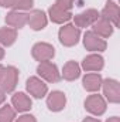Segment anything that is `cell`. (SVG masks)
Returning a JSON list of instances; mask_svg holds the SVG:
<instances>
[{
	"label": "cell",
	"mask_w": 120,
	"mask_h": 122,
	"mask_svg": "<svg viewBox=\"0 0 120 122\" xmlns=\"http://www.w3.org/2000/svg\"><path fill=\"white\" fill-rule=\"evenodd\" d=\"M58 38H60V43L62 46H65V47H74L81 40V29H78L72 23L62 24V27L58 31Z\"/></svg>",
	"instance_id": "1"
},
{
	"label": "cell",
	"mask_w": 120,
	"mask_h": 122,
	"mask_svg": "<svg viewBox=\"0 0 120 122\" xmlns=\"http://www.w3.org/2000/svg\"><path fill=\"white\" fill-rule=\"evenodd\" d=\"M37 74L41 80H44L45 82H58L61 80V72L58 70V67L51 62V61H44V62H40L37 65Z\"/></svg>",
	"instance_id": "2"
},
{
	"label": "cell",
	"mask_w": 120,
	"mask_h": 122,
	"mask_svg": "<svg viewBox=\"0 0 120 122\" xmlns=\"http://www.w3.org/2000/svg\"><path fill=\"white\" fill-rule=\"evenodd\" d=\"M18 84V70L14 65L4 67V71L0 77V88L6 94L13 92Z\"/></svg>",
	"instance_id": "3"
},
{
	"label": "cell",
	"mask_w": 120,
	"mask_h": 122,
	"mask_svg": "<svg viewBox=\"0 0 120 122\" xmlns=\"http://www.w3.org/2000/svg\"><path fill=\"white\" fill-rule=\"evenodd\" d=\"M31 56L32 58L38 62H44V61H51L55 57V48L52 44L50 43H35L31 48Z\"/></svg>",
	"instance_id": "4"
},
{
	"label": "cell",
	"mask_w": 120,
	"mask_h": 122,
	"mask_svg": "<svg viewBox=\"0 0 120 122\" xmlns=\"http://www.w3.org/2000/svg\"><path fill=\"white\" fill-rule=\"evenodd\" d=\"M106 108H107V102L103 98V95H99V94L93 92L92 95H89L85 99V109L92 115L100 117L106 112Z\"/></svg>",
	"instance_id": "5"
},
{
	"label": "cell",
	"mask_w": 120,
	"mask_h": 122,
	"mask_svg": "<svg viewBox=\"0 0 120 122\" xmlns=\"http://www.w3.org/2000/svg\"><path fill=\"white\" fill-rule=\"evenodd\" d=\"M26 90H27V92L31 97H34L37 99H41V98H44L48 94V85L40 77L32 75L26 81Z\"/></svg>",
	"instance_id": "6"
},
{
	"label": "cell",
	"mask_w": 120,
	"mask_h": 122,
	"mask_svg": "<svg viewBox=\"0 0 120 122\" xmlns=\"http://www.w3.org/2000/svg\"><path fill=\"white\" fill-rule=\"evenodd\" d=\"M102 90H103V98L112 104H119L120 102V84L115 78H106L102 82Z\"/></svg>",
	"instance_id": "7"
},
{
	"label": "cell",
	"mask_w": 120,
	"mask_h": 122,
	"mask_svg": "<svg viewBox=\"0 0 120 122\" xmlns=\"http://www.w3.org/2000/svg\"><path fill=\"white\" fill-rule=\"evenodd\" d=\"M83 46L90 53H102L107 48V43L105 38L99 37L93 31H86L83 34Z\"/></svg>",
	"instance_id": "8"
},
{
	"label": "cell",
	"mask_w": 120,
	"mask_h": 122,
	"mask_svg": "<svg viewBox=\"0 0 120 122\" xmlns=\"http://www.w3.org/2000/svg\"><path fill=\"white\" fill-rule=\"evenodd\" d=\"M72 19H74V24L78 29H85V27L92 26L99 19V11L96 9H86L85 11L72 16Z\"/></svg>",
	"instance_id": "9"
},
{
	"label": "cell",
	"mask_w": 120,
	"mask_h": 122,
	"mask_svg": "<svg viewBox=\"0 0 120 122\" xmlns=\"http://www.w3.org/2000/svg\"><path fill=\"white\" fill-rule=\"evenodd\" d=\"M103 67H105V58L97 53H92L86 56L81 64V70H85L86 72H99L103 70Z\"/></svg>",
	"instance_id": "10"
},
{
	"label": "cell",
	"mask_w": 120,
	"mask_h": 122,
	"mask_svg": "<svg viewBox=\"0 0 120 122\" xmlns=\"http://www.w3.org/2000/svg\"><path fill=\"white\" fill-rule=\"evenodd\" d=\"M119 16H120V9H119V4L115 0H107L103 10L99 13V17L110 21L115 27L119 26Z\"/></svg>",
	"instance_id": "11"
},
{
	"label": "cell",
	"mask_w": 120,
	"mask_h": 122,
	"mask_svg": "<svg viewBox=\"0 0 120 122\" xmlns=\"http://www.w3.org/2000/svg\"><path fill=\"white\" fill-rule=\"evenodd\" d=\"M27 24L34 31H41V30H44L47 27V24H48V16L42 10H38V9L37 10H31L28 13Z\"/></svg>",
	"instance_id": "12"
},
{
	"label": "cell",
	"mask_w": 120,
	"mask_h": 122,
	"mask_svg": "<svg viewBox=\"0 0 120 122\" xmlns=\"http://www.w3.org/2000/svg\"><path fill=\"white\" fill-rule=\"evenodd\" d=\"M27 19H28V13L26 11H18V10H11L6 14V24L11 29H23L27 24Z\"/></svg>",
	"instance_id": "13"
},
{
	"label": "cell",
	"mask_w": 120,
	"mask_h": 122,
	"mask_svg": "<svg viewBox=\"0 0 120 122\" xmlns=\"http://www.w3.org/2000/svg\"><path fill=\"white\" fill-rule=\"evenodd\" d=\"M11 107L16 109V112H27L32 107V101L26 92H16L11 97Z\"/></svg>",
	"instance_id": "14"
},
{
	"label": "cell",
	"mask_w": 120,
	"mask_h": 122,
	"mask_svg": "<svg viewBox=\"0 0 120 122\" xmlns=\"http://www.w3.org/2000/svg\"><path fill=\"white\" fill-rule=\"evenodd\" d=\"M66 105V95L62 91H52L47 97V107L52 112H60Z\"/></svg>",
	"instance_id": "15"
},
{
	"label": "cell",
	"mask_w": 120,
	"mask_h": 122,
	"mask_svg": "<svg viewBox=\"0 0 120 122\" xmlns=\"http://www.w3.org/2000/svg\"><path fill=\"white\" fill-rule=\"evenodd\" d=\"M102 82L103 78L99 72H88L83 78H82V85L88 92H97L102 88Z\"/></svg>",
	"instance_id": "16"
},
{
	"label": "cell",
	"mask_w": 120,
	"mask_h": 122,
	"mask_svg": "<svg viewBox=\"0 0 120 122\" xmlns=\"http://www.w3.org/2000/svg\"><path fill=\"white\" fill-rule=\"evenodd\" d=\"M47 16H48L50 20H51L52 23H55V24H66V23L72 19V11H65V10L60 9L58 6L52 4V6L48 9V14H47Z\"/></svg>",
	"instance_id": "17"
},
{
	"label": "cell",
	"mask_w": 120,
	"mask_h": 122,
	"mask_svg": "<svg viewBox=\"0 0 120 122\" xmlns=\"http://www.w3.org/2000/svg\"><path fill=\"white\" fill-rule=\"evenodd\" d=\"M113 30H115V26L110 21H107V20H105L102 17H99L92 24V31L95 34H97L99 37H102V38H109L113 34Z\"/></svg>",
	"instance_id": "18"
},
{
	"label": "cell",
	"mask_w": 120,
	"mask_h": 122,
	"mask_svg": "<svg viewBox=\"0 0 120 122\" xmlns=\"http://www.w3.org/2000/svg\"><path fill=\"white\" fill-rule=\"evenodd\" d=\"M81 77V65L76 61H68L61 72V78L66 81H75Z\"/></svg>",
	"instance_id": "19"
},
{
	"label": "cell",
	"mask_w": 120,
	"mask_h": 122,
	"mask_svg": "<svg viewBox=\"0 0 120 122\" xmlns=\"http://www.w3.org/2000/svg\"><path fill=\"white\" fill-rule=\"evenodd\" d=\"M17 40V30L11 27H1L0 29V46L10 47Z\"/></svg>",
	"instance_id": "20"
},
{
	"label": "cell",
	"mask_w": 120,
	"mask_h": 122,
	"mask_svg": "<svg viewBox=\"0 0 120 122\" xmlns=\"http://www.w3.org/2000/svg\"><path fill=\"white\" fill-rule=\"evenodd\" d=\"M16 114H17L16 109L9 104L0 107V122H14Z\"/></svg>",
	"instance_id": "21"
},
{
	"label": "cell",
	"mask_w": 120,
	"mask_h": 122,
	"mask_svg": "<svg viewBox=\"0 0 120 122\" xmlns=\"http://www.w3.org/2000/svg\"><path fill=\"white\" fill-rule=\"evenodd\" d=\"M34 6V0H16L13 10H18V11H27L31 10Z\"/></svg>",
	"instance_id": "22"
},
{
	"label": "cell",
	"mask_w": 120,
	"mask_h": 122,
	"mask_svg": "<svg viewBox=\"0 0 120 122\" xmlns=\"http://www.w3.org/2000/svg\"><path fill=\"white\" fill-rule=\"evenodd\" d=\"M75 1L76 0H55L54 4L58 6L62 10H65V11H71L72 7H74V4H75Z\"/></svg>",
	"instance_id": "23"
},
{
	"label": "cell",
	"mask_w": 120,
	"mask_h": 122,
	"mask_svg": "<svg viewBox=\"0 0 120 122\" xmlns=\"http://www.w3.org/2000/svg\"><path fill=\"white\" fill-rule=\"evenodd\" d=\"M14 122H37L35 119V117L34 115H31V114H23V115H20L18 118H16V121Z\"/></svg>",
	"instance_id": "24"
},
{
	"label": "cell",
	"mask_w": 120,
	"mask_h": 122,
	"mask_svg": "<svg viewBox=\"0 0 120 122\" xmlns=\"http://www.w3.org/2000/svg\"><path fill=\"white\" fill-rule=\"evenodd\" d=\"M16 0H0V6L4 9H13Z\"/></svg>",
	"instance_id": "25"
},
{
	"label": "cell",
	"mask_w": 120,
	"mask_h": 122,
	"mask_svg": "<svg viewBox=\"0 0 120 122\" xmlns=\"http://www.w3.org/2000/svg\"><path fill=\"white\" fill-rule=\"evenodd\" d=\"M4 101H6V92L0 88V105H3V104H4Z\"/></svg>",
	"instance_id": "26"
},
{
	"label": "cell",
	"mask_w": 120,
	"mask_h": 122,
	"mask_svg": "<svg viewBox=\"0 0 120 122\" xmlns=\"http://www.w3.org/2000/svg\"><path fill=\"white\" fill-rule=\"evenodd\" d=\"M82 122H100V119H97V118H93V117H86V118H85Z\"/></svg>",
	"instance_id": "27"
},
{
	"label": "cell",
	"mask_w": 120,
	"mask_h": 122,
	"mask_svg": "<svg viewBox=\"0 0 120 122\" xmlns=\"http://www.w3.org/2000/svg\"><path fill=\"white\" fill-rule=\"evenodd\" d=\"M106 122H120V118L119 117H110Z\"/></svg>",
	"instance_id": "28"
},
{
	"label": "cell",
	"mask_w": 120,
	"mask_h": 122,
	"mask_svg": "<svg viewBox=\"0 0 120 122\" xmlns=\"http://www.w3.org/2000/svg\"><path fill=\"white\" fill-rule=\"evenodd\" d=\"M3 58H4V48L0 46V61L3 60Z\"/></svg>",
	"instance_id": "29"
},
{
	"label": "cell",
	"mask_w": 120,
	"mask_h": 122,
	"mask_svg": "<svg viewBox=\"0 0 120 122\" xmlns=\"http://www.w3.org/2000/svg\"><path fill=\"white\" fill-rule=\"evenodd\" d=\"M3 71H4V65L0 64V77H1V74H3Z\"/></svg>",
	"instance_id": "30"
}]
</instances>
